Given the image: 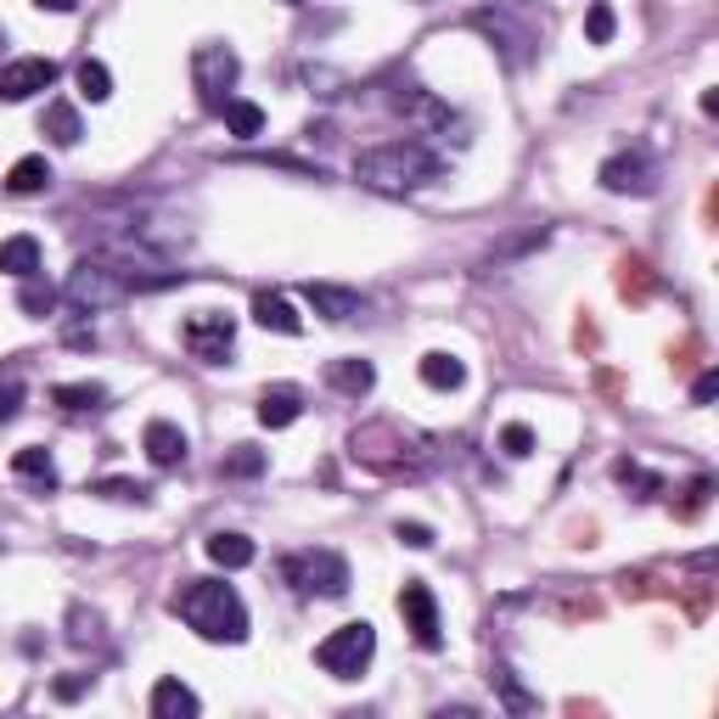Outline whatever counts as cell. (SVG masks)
<instances>
[{"mask_svg":"<svg viewBox=\"0 0 719 719\" xmlns=\"http://www.w3.org/2000/svg\"><path fill=\"white\" fill-rule=\"evenodd\" d=\"M445 175V158L422 141H382V147H366L355 158V180L382 191V198H405V191H422Z\"/></svg>","mask_w":719,"mask_h":719,"instance_id":"6da1fadb","label":"cell"},{"mask_svg":"<svg viewBox=\"0 0 719 719\" xmlns=\"http://www.w3.org/2000/svg\"><path fill=\"white\" fill-rule=\"evenodd\" d=\"M175 613L186 618V630H198L203 641H220V647L248 641V607L225 580H191L175 596Z\"/></svg>","mask_w":719,"mask_h":719,"instance_id":"7a4b0ae2","label":"cell"},{"mask_svg":"<svg viewBox=\"0 0 719 719\" xmlns=\"http://www.w3.org/2000/svg\"><path fill=\"white\" fill-rule=\"evenodd\" d=\"M141 287H153V281H141L135 270H124L113 259H79L68 287H63V299L74 310H119V304H130L141 293Z\"/></svg>","mask_w":719,"mask_h":719,"instance_id":"3957f363","label":"cell"},{"mask_svg":"<svg viewBox=\"0 0 719 719\" xmlns=\"http://www.w3.org/2000/svg\"><path fill=\"white\" fill-rule=\"evenodd\" d=\"M281 580L293 585L299 596L338 602V596H349V562L338 551H293V557L281 562Z\"/></svg>","mask_w":719,"mask_h":719,"instance_id":"277c9868","label":"cell"},{"mask_svg":"<svg viewBox=\"0 0 719 719\" xmlns=\"http://www.w3.org/2000/svg\"><path fill=\"white\" fill-rule=\"evenodd\" d=\"M377 658V630L366 625V618H355V625H338L321 647H315V663L326 669L332 681H355L360 669Z\"/></svg>","mask_w":719,"mask_h":719,"instance_id":"5b68a950","label":"cell"},{"mask_svg":"<svg viewBox=\"0 0 719 719\" xmlns=\"http://www.w3.org/2000/svg\"><path fill=\"white\" fill-rule=\"evenodd\" d=\"M422 439L416 434H400L394 422H371V427H355V439H349V456L355 461H366V467H377V472H405V467H416V450Z\"/></svg>","mask_w":719,"mask_h":719,"instance_id":"8992f818","label":"cell"},{"mask_svg":"<svg viewBox=\"0 0 719 719\" xmlns=\"http://www.w3.org/2000/svg\"><path fill=\"white\" fill-rule=\"evenodd\" d=\"M236 74H243V63H236L231 45H198V52H191V85H198L203 108H214V113L231 102Z\"/></svg>","mask_w":719,"mask_h":719,"instance_id":"52a82bcc","label":"cell"},{"mask_svg":"<svg viewBox=\"0 0 719 719\" xmlns=\"http://www.w3.org/2000/svg\"><path fill=\"white\" fill-rule=\"evenodd\" d=\"M596 180L613 191V198H652V191H658V169H652L647 153H613L596 169Z\"/></svg>","mask_w":719,"mask_h":719,"instance_id":"ba28073f","label":"cell"},{"mask_svg":"<svg viewBox=\"0 0 719 719\" xmlns=\"http://www.w3.org/2000/svg\"><path fill=\"white\" fill-rule=\"evenodd\" d=\"M180 338H186V349L198 355V360L225 366V355H231V344H236V321L220 315V310H203V315H191V321H186Z\"/></svg>","mask_w":719,"mask_h":719,"instance_id":"9c48e42d","label":"cell"},{"mask_svg":"<svg viewBox=\"0 0 719 719\" xmlns=\"http://www.w3.org/2000/svg\"><path fill=\"white\" fill-rule=\"evenodd\" d=\"M400 618H405V630L416 636V647H427L434 652L445 636H439V602H434V591H427L422 580H405V591H400Z\"/></svg>","mask_w":719,"mask_h":719,"instance_id":"30bf717a","label":"cell"},{"mask_svg":"<svg viewBox=\"0 0 719 719\" xmlns=\"http://www.w3.org/2000/svg\"><path fill=\"white\" fill-rule=\"evenodd\" d=\"M57 85V63L52 57H18V63H7L0 68V102H29V96H40V90H52Z\"/></svg>","mask_w":719,"mask_h":719,"instance_id":"8fae6325","label":"cell"},{"mask_svg":"<svg viewBox=\"0 0 719 719\" xmlns=\"http://www.w3.org/2000/svg\"><path fill=\"white\" fill-rule=\"evenodd\" d=\"M147 708L158 714V719H198V692H191L186 681H175V675H164L158 686H153V697H147Z\"/></svg>","mask_w":719,"mask_h":719,"instance_id":"7c38bea8","label":"cell"},{"mask_svg":"<svg viewBox=\"0 0 719 719\" xmlns=\"http://www.w3.org/2000/svg\"><path fill=\"white\" fill-rule=\"evenodd\" d=\"M304 299H310V310L326 315V321H349V315H360V293H355V287L310 281V287H304Z\"/></svg>","mask_w":719,"mask_h":719,"instance_id":"4fadbf2b","label":"cell"},{"mask_svg":"<svg viewBox=\"0 0 719 719\" xmlns=\"http://www.w3.org/2000/svg\"><path fill=\"white\" fill-rule=\"evenodd\" d=\"M326 382H332L338 394H349V400H366V394L377 389V366H371V360H360V355L332 360V366H326Z\"/></svg>","mask_w":719,"mask_h":719,"instance_id":"5bb4252c","label":"cell"},{"mask_svg":"<svg viewBox=\"0 0 719 719\" xmlns=\"http://www.w3.org/2000/svg\"><path fill=\"white\" fill-rule=\"evenodd\" d=\"M141 445H147V456H153V467H180L186 461V434L175 422H147V434H141Z\"/></svg>","mask_w":719,"mask_h":719,"instance_id":"9a60e30c","label":"cell"},{"mask_svg":"<svg viewBox=\"0 0 719 719\" xmlns=\"http://www.w3.org/2000/svg\"><path fill=\"white\" fill-rule=\"evenodd\" d=\"M254 321H259L265 332H281V338H299V332H304V315L287 304L281 293H259V299H254Z\"/></svg>","mask_w":719,"mask_h":719,"instance_id":"2e32d148","label":"cell"},{"mask_svg":"<svg viewBox=\"0 0 719 719\" xmlns=\"http://www.w3.org/2000/svg\"><path fill=\"white\" fill-rule=\"evenodd\" d=\"M209 562L214 568H225V573H236V568H248L254 562V540L248 535H236V529H220V535H209Z\"/></svg>","mask_w":719,"mask_h":719,"instance_id":"e0dca14e","label":"cell"},{"mask_svg":"<svg viewBox=\"0 0 719 719\" xmlns=\"http://www.w3.org/2000/svg\"><path fill=\"white\" fill-rule=\"evenodd\" d=\"M45 186H52V164H45L40 153H29V158H18L7 169V191H12V198H34V191H45Z\"/></svg>","mask_w":719,"mask_h":719,"instance_id":"ac0fdd59","label":"cell"},{"mask_svg":"<svg viewBox=\"0 0 719 719\" xmlns=\"http://www.w3.org/2000/svg\"><path fill=\"white\" fill-rule=\"evenodd\" d=\"M422 382H427V389H439V394H456L461 382H467V366L456 355L434 349V355H422Z\"/></svg>","mask_w":719,"mask_h":719,"instance_id":"d6986e66","label":"cell"},{"mask_svg":"<svg viewBox=\"0 0 719 719\" xmlns=\"http://www.w3.org/2000/svg\"><path fill=\"white\" fill-rule=\"evenodd\" d=\"M299 416H304L299 389H265V394H259V422H265V427H293Z\"/></svg>","mask_w":719,"mask_h":719,"instance_id":"ffe728a7","label":"cell"},{"mask_svg":"<svg viewBox=\"0 0 719 719\" xmlns=\"http://www.w3.org/2000/svg\"><path fill=\"white\" fill-rule=\"evenodd\" d=\"M102 400H108V389H102V382H57V389H52V405H63L68 416L102 411Z\"/></svg>","mask_w":719,"mask_h":719,"instance_id":"44dd1931","label":"cell"},{"mask_svg":"<svg viewBox=\"0 0 719 719\" xmlns=\"http://www.w3.org/2000/svg\"><path fill=\"white\" fill-rule=\"evenodd\" d=\"M0 270H7V276H34L40 270V243H34V236H7V243H0Z\"/></svg>","mask_w":719,"mask_h":719,"instance_id":"7402d4cb","label":"cell"},{"mask_svg":"<svg viewBox=\"0 0 719 719\" xmlns=\"http://www.w3.org/2000/svg\"><path fill=\"white\" fill-rule=\"evenodd\" d=\"M12 472H18V478H29V484H40V490H57V467H52V450H40V445L18 450V456H12Z\"/></svg>","mask_w":719,"mask_h":719,"instance_id":"603a6c76","label":"cell"},{"mask_svg":"<svg viewBox=\"0 0 719 719\" xmlns=\"http://www.w3.org/2000/svg\"><path fill=\"white\" fill-rule=\"evenodd\" d=\"M57 299H63V293H57V287L45 281L40 270H34V276H23V287H18V310H23V315H52V310H57Z\"/></svg>","mask_w":719,"mask_h":719,"instance_id":"cb8c5ba5","label":"cell"},{"mask_svg":"<svg viewBox=\"0 0 719 719\" xmlns=\"http://www.w3.org/2000/svg\"><path fill=\"white\" fill-rule=\"evenodd\" d=\"M45 135L57 141V147H79V135H85V124H79V113H74V102H52L45 108Z\"/></svg>","mask_w":719,"mask_h":719,"instance_id":"d4e9b609","label":"cell"},{"mask_svg":"<svg viewBox=\"0 0 719 719\" xmlns=\"http://www.w3.org/2000/svg\"><path fill=\"white\" fill-rule=\"evenodd\" d=\"M68 641H74V647H102V641H108V636H102V613L85 607V602H74V607H68Z\"/></svg>","mask_w":719,"mask_h":719,"instance_id":"484cf974","label":"cell"},{"mask_svg":"<svg viewBox=\"0 0 719 719\" xmlns=\"http://www.w3.org/2000/svg\"><path fill=\"white\" fill-rule=\"evenodd\" d=\"M220 113H225V130H231V135H243V141L265 135V108H259V102H236V96H231Z\"/></svg>","mask_w":719,"mask_h":719,"instance_id":"4316f807","label":"cell"},{"mask_svg":"<svg viewBox=\"0 0 719 719\" xmlns=\"http://www.w3.org/2000/svg\"><path fill=\"white\" fill-rule=\"evenodd\" d=\"M79 96H85V102H108V96H113V74H108V63H96V57L79 63Z\"/></svg>","mask_w":719,"mask_h":719,"instance_id":"83f0119b","label":"cell"},{"mask_svg":"<svg viewBox=\"0 0 719 719\" xmlns=\"http://www.w3.org/2000/svg\"><path fill=\"white\" fill-rule=\"evenodd\" d=\"M613 478L625 490H641V501H652V495H663V478H652L641 461H613Z\"/></svg>","mask_w":719,"mask_h":719,"instance_id":"f1b7e54d","label":"cell"},{"mask_svg":"<svg viewBox=\"0 0 719 719\" xmlns=\"http://www.w3.org/2000/svg\"><path fill=\"white\" fill-rule=\"evenodd\" d=\"M265 467H270V456H265V450H254V445H236V450L220 461V472H225V478H259Z\"/></svg>","mask_w":719,"mask_h":719,"instance_id":"f546056e","label":"cell"},{"mask_svg":"<svg viewBox=\"0 0 719 719\" xmlns=\"http://www.w3.org/2000/svg\"><path fill=\"white\" fill-rule=\"evenodd\" d=\"M23 411V366H0V422Z\"/></svg>","mask_w":719,"mask_h":719,"instance_id":"4dcf8cb0","label":"cell"},{"mask_svg":"<svg viewBox=\"0 0 719 719\" xmlns=\"http://www.w3.org/2000/svg\"><path fill=\"white\" fill-rule=\"evenodd\" d=\"M90 495H102V501H147L153 490H147V484H135V478H96Z\"/></svg>","mask_w":719,"mask_h":719,"instance_id":"1f68e13d","label":"cell"},{"mask_svg":"<svg viewBox=\"0 0 719 719\" xmlns=\"http://www.w3.org/2000/svg\"><path fill=\"white\" fill-rule=\"evenodd\" d=\"M501 450H506L512 461L535 456V427H529V422H506V427H501Z\"/></svg>","mask_w":719,"mask_h":719,"instance_id":"d6a6232c","label":"cell"},{"mask_svg":"<svg viewBox=\"0 0 719 719\" xmlns=\"http://www.w3.org/2000/svg\"><path fill=\"white\" fill-rule=\"evenodd\" d=\"M613 29H618L613 7H607V0H596V7L585 12V34H591V45H607V40H613Z\"/></svg>","mask_w":719,"mask_h":719,"instance_id":"836d02e7","label":"cell"},{"mask_svg":"<svg viewBox=\"0 0 719 719\" xmlns=\"http://www.w3.org/2000/svg\"><path fill=\"white\" fill-rule=\"evenodd\" d=\"M490 681H495V686L506 692V708H517V714H523V708H535V697H529V692H523V686L512 681V669H495Z\"/></svg>","mask_w":719,"mask_h":719,"instance_id":"e575fe53","label":"cell"},{"mask_svg":"<svg viewBox=\"0 0 719 719\" xmlns=\"http://www.w3.org/2000/svg\"><path fill=\"white\" fill-rule=\"evenodd\" d=\"M394 540L411 546V551H427L434 546V529H427V523H394Z\"/></svg>","mask_w":719,"mask_h":719,"instance_id":"d590c367","label":"cell"},{"mask_svg":"<svg viewBox=\"0 0 719 719\" xmlns=\"http://www.w3.org/2000/svg\"><path fill=\"white\" fill-rule=\"evenodd\" d=\"M85 692H90V675H63V681L52 686L57 703H74V697H85Z\"/></svg>","mask_w":719,"mask_h":719,"instance_id":"8d00e7d4","label":"cell"},{"mask_svg":"<svg viewBox=\"0 0 719 719\" xmlns=\"http://www.w3.org/2000/svg\"><path fill=\"white\" fill-rule=\"evenodd\" d=\"M708 490H714V484H708V478H697V484L686 490V506H681V517H697V512L708 506Z\"/></svg>","mask_w":719,"mask_h":719,"instance_id":"74e56055","label":"cell"},{"mask_svg":"<svg viewBox=\"0 0 719 719\" xmlns=\"http://www.w3.org/2000/svg\"><path fill=\"white\" fill-rule=\"evenodd\" d=\"M714 394H719V371H703L692 389V405H714Z\"/></svg>","mask_w":719,"mask_h":719,"instance_id":"f35d334b","label":"cell"},{"mask_svg":"<svg viewBox=\"0 0 719 719\" xmlns=\"http://www.w3.org/2000/svg\"><path fill=\"white\" fill-rule=\"evenodd\" d=\"M40 12H79V0H34Z\"/></svg>","mask_w":719,"mask_h":719,"instance_id":"ab89813d","label":"cell"},{"mask_svg":"<svg viewBox=\"0 0 719 719\" xmlns=\"http://www.w3.org/2000/svg\"><path fill=\"white\" fill-rule=\"evenodd\" d=\"M287 7H304V0H287Z\"/></svg>","mask_w":719,"mask_h":719,"instance_id":"60d3db41","label":"cell"}]
</instances>
